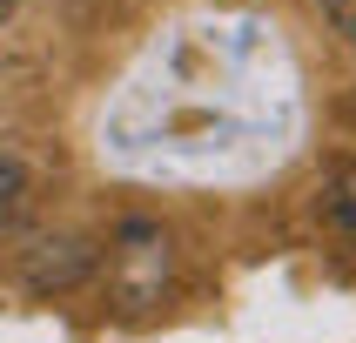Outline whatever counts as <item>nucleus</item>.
Returning a JSON list of instances; mask_svg holds the SVG:
<instances>
[{"mask_svg": "<svg viewBox=\"0 0 356 343\" xmlns=\"http://www.w3.org/2000/svg\"><path fill=\"white\" fill-rule=\"evenodd\" d=\"M323 229L356 249V161H343L330 175V189H323Z\"/></svg>", "mask_w": 356, "mask_h": 343, "instance_id": "7ed1b4c3", "label": "nucleus"}, {"mask_svg": "<svg viewBox=\"0 0 356 343\" xmlns=\"http://www.w3.org/2000/svg\"><path fill=\"white\" fill-rule=\"evenodd\" d=\"M101 269V249L88 236H34L20 249V282L34 296H67Z\"/></svg>", "mask_w": 356, "mask_h": 343, "instance_id": "f03ea898", "label": "nucleus"}, {"mask_svg": "<svg viewBox=\"0 0 356 343\" xmlns=\"http://www.w3.org/2000/svg\"><path fill=\"white\" fill-rule=\"evenodd\" d=\"M14 7H20V0H0V27H7V20H14Z\"/></svg>", "mask_w": 356, "mask_h": 343, "instance_id": "423d86ee", "label": "nucleus"}, {"mask_svg": "<svg viewBox=\"0 0 356 343\" xmlns=\"http://www.w3.org/2000/svg\"><path fill=\"white\" fill-rule=\"evenodd\" d=\"M101 269H108V303L121 317H148L175 282V236L148 216H128L115 229V242H108Z\"/></svg>", "mask_w": 356, "mask_h": 343, "instance_id": "f257e3e1", "label": "nucleus"}, {"mask_svg": "<svg viewBox=\"0 0 356 343\" xmlns=\"http://www.w3.org/2000/svg\"><path fill=\"white\" fill-rule=\"evenodd\" d=\"M20 209H27V168L20 155H0V229H14Z\"/></svg>", "mask_w": 356, "mask_h": 343, "instance_id": "20e7f679", "label": "nucleus"}, {"mask_svg": "<svg viewBox=\"0 0 356 343\" xmlns=\"http://www.w3.org/2000/svg\"><path fill=\"white\" fill-rule=\"evenodd\" d=\"M316 14H323V27H330L343 47H356V0H316Z\"/></svg>", "mask_w": 356, "mask_h": 343, "instance_id": "39448f33", "label": "nucleus"}]
</instances>
